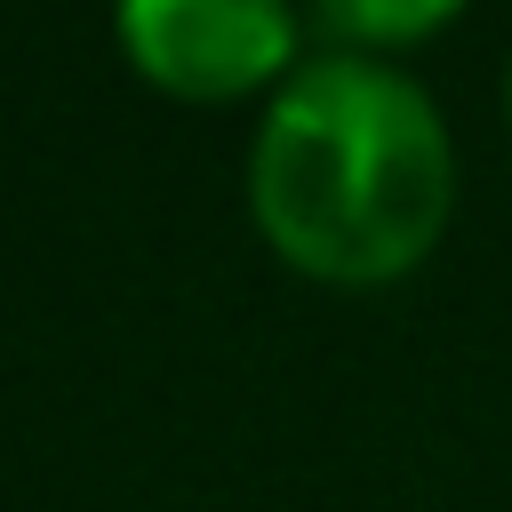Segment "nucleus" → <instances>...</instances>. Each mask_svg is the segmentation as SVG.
<instances>
[{
    "label": "nucleus",
    "mask_w": 512,
    "mask_h": 512,
    "mask_svg": "<svg viewBox=\"0 0 512 512\" xmlns=\"http://www.w3.org/2000/svg\"><path fill=\"white\" fill-rule=\"evenodd\" d=\"M456 160L432 96L368 56L296 64L248 152L264 240L320 280H400L448 224Z\"/></svg>",
    "instance_id": "obj_1"
},
{
    "label": "nucleus",
    "mask_w": 512,
    "mask_h": 512,
    "mask_svg": "<svg viewBox=\"0 0 512 512\" xmlns=\"http://www.w3.org/2000/svg\"><path fill=\"white\" fill-rule=\"evenodd\" d=\"M120 48L176 96H240L296 72L288 0H120Z\"/></svg>",
    "instance_id": "obj_2"
},
{
    "label": "nucleus",
    "mask_w": 512,
    "mask_h": 512,
    "mask_svg": "<svg viewBox=\"0 0 512 512\" xmlns=\"http://www.w3.org/2000/svg\"><path fill=\"white\" fill-rule=\"evenodd\" d=\"M464 0H320V16L344 32V40H416L432 32L440 16H456Z\"/></svg>",
    "instance_id": "obj_3"
},
{
    "label": "nucleus",
    "mask_w": 512,
    "mask_h": 512,
    "mask_svg": "<svg viewBox=\"0 0 512 512\" xmlns=\"http://www.w3.org/2000/svg\"><path fill=\"white\" fill-rule=\"evenodd\" d=\"M504 96H512V88H504Z\"/></svg>",
    "instance_id": "obj_4"
}]
</instances>
